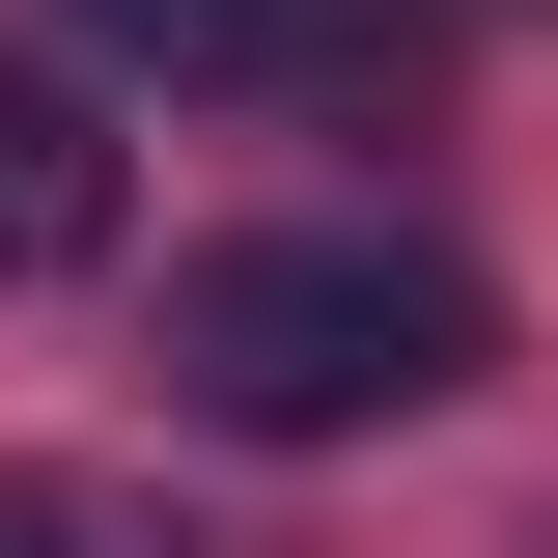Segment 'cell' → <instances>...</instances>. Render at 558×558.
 <instances>
[{
  "label": "cell",
  "mask_w": 558,
  "mask_h": 558,
  "mask_svg": "<svg viewBox=\"0 0 558 558\" xmlns=\"http://www.w3.org/2000/svg\"><path fill=\"white\" fill-rule=\"evenodd\" d=\"M502 363V307L447 252H391V223H223V252H168V418H223V447H363V418H447Z\"/></svg>",
  "instance_id": "obj_1"
},
{
  "label": "cell",
  "mask_w": 558,
  "mask_h": 558,
  "mask_svg": "<svg viewBox=\"0 0 558 558\" xmlns=\"http://www.w3.org/2000/svg\"><path fill=\"white\" fill-rule=\"evenodd\" d=\"M112 252V140H84V84H0V279H84Z\"/></svg>",
  "instance_id": "obj_2"
},
{
  "label": "cell",
  "mask_w": 558,
  "mask_h": 558,
  "mask_svg": "<svg viewBox=\"0 0 558 558\" xmlns=\"http://www.w3.org/2000/svg\"><path fill=\"white\" fill-rule=\"evenodd\" d=\"M84 57H168V84H252V57H336L363 0H57Z\"/></svg>",
  "instance_id": "obj_3"
},
{
  "label": "cell",
  "mask_w": 558,
  "mask_h": 558,
  "mask_svg": "<svg viewBox=\"0 0 558 558\" xmlns=\"http://www.w3.org/2000/svg\"><path fill=\"white\" fill-rule=\"evenodd\" d=\"M0 558H223V531H168V502H112V475H0Z\"/></svg>",
  "instance_id": "obj_4"
}]
</instances>
